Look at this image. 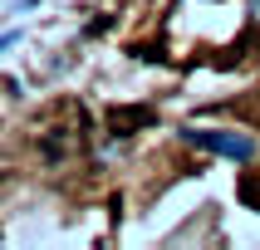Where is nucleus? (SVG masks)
<instances>
[{
    "label": "nucleus",
    "mask_w": 260,
    "mask_h": 250,
    "mask_svg": "<svg viewBox=\"0 0 260 250\" xmlns=\"http://www.w3.org/2000/svg\"><path fill=\"white\" fill-rule=\"evenodd\" d=\"M152 108H108V132L113 137H128V132H138V128H152Z\"/></svg>",
    "instance_id": "2"
},
{
    "label": "nucleus",
    "mask_w": 260,
    "mask_h": 250,
    "mask_svg": "<svg viewBox=\"0 0 260 250\" xmlns=\"http://www.w3.org/2000/svg\"><path fill=\"white\" fill-rule=\"evenodd\" d=\"M15 40H20V34H0V49H10V44H15Z\"/></svg>",
    "instance_id": "4"
},
{
    "label": "nucleus",
    "mask_w": 260,
    "mask_h": 250,
    "mask_svg": "<svg viewBox=\"0 0 260 250\" xmlns=\"http://www.w3.org/2000/svg\"><path fill=\"white\" fill-rule=\"evenodd\" d=\"M191 147H202V152H216V157H231V162H246L255 157V142L241 137V132H221V128H182Z\"/></svg>",
    "instance_id": "1"
},
{
    "label": "nucleus",
    "mask_w": 260,
    "mask_h": 250,
    "mask_svg": "<svg viewBox=\"0 0 260 250\" xmlns=\"http://www.w3.org/2000/svg\"><path fill=\"white\" fill-rule=\"evenodd\" d=\"M241 201L260 211V176H246V182H241Z\"/></svg>",
    "instance_id": "3"
}]
</instances>
